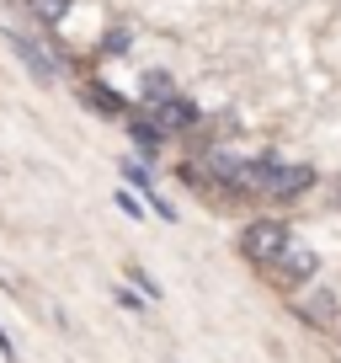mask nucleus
<instances>
[{
	"mask_svg": "<svg viewBox=\"0 0 341 363\" xmlns=\"http://www.w3.org/2000/svg\"><path fill=\"white\" fill-rule=\"evenodd\" d=\"M27 11H33L37 22H64V11H69V0H27Z\"/></svg>",
	"mask_w": 341,
	"mask_h": 363,
	"instance_id": "0eeeda50",
	"label": "nucleus"
},
{
	"mask_svg": "<svg viewBox=\"0 0 341 363\" xmlns=\"http://www.w3.org/2000/svg\"><path fill=\"white\" fill-rule=\"evenodd\" d=\"M245 187H256V193H272V198H299L304 187H315V171L309 166H277V160H256V166H245Z\"/></svg>",
	"mask_w": 341,
	"mask_h": 363,
	"instance_id": "f257e3e1",
	"label": "nucleus"
},
{
	"mask_svg": "<svg viewBox=\"0 0 341 363\" xmlns=\"http://www.w3.org/2000/svg\"><path fill=\"white\" fill-rule=\"evenodd\" d=\"M123 171H128V182H134L139 193H149V177H144V166H123Z\"/></svg>",
	"mask_w": 341,
	"mask_h": 363,
	"instance_id": "9b49d317",
	"label": "nucleus"
},
{
	"mask_svg": "<svg viewBox=\"0 0 341 363\" xmlns=\"http://www.w3.org/2000/svg\"><path fill=\"white\" fill-rule=\"evenodd\" d=\"M128 278H134V284H139V289H144V294H149V299H160V284H155V278H149V272H144V267H128Z\"/></svg>",
	"mask_w": 341,
	"mask_h": 363,
	"instance_id": "1a4fd4ad",
	"label": "nucleus"
},
{
	"mask_svg": "<svg viewBox=\"0 0 341 363\" xmlns=\"http://www.w3.org/2000/svg\"><path fill=\"white\" fill-rule=\"evenodd\" d=\"M91 107H96V113H117V96H112V91H91Z\"/></svg>",
	"mask_w": 341,
	"mask_h": 363,
	"instance_id": "9d476101",
	"label": "nucleus"
},
{
	"mask_svg": "<svg viewBox=\"0 0 341 363\" xmlns=\"http://www.w3.org/2000/svg\"><path fill=\"white\" fill-rule=\"evenodd\" d=\"M299 315H304L309 326H336V299L330 294H309V299H299Z\"/></svg>",
	"mask_w": 341,
	"mask_h": 363,
	"instance_id": "39448f33",
	"label": "nucleus"
},
{
	"mask_svg": "<svg viewBox=\"0 0 341 363\" xmlns=\"http://www.w3.org/2000/svg\"><path fill=\"white\" fill-rule=\"evenodd\" d=\"M155 107V128L166 134V128H192L197 123V107L182 102V96H166V102H149Z\"/></svg>",
	"mask_w": 341,
	"mask_h": 363,
	"instance_id": "20e7f679",
	"label": "nucleus"
},
{
	"mask_svg": "<svg viewBox=\"0 0 341 363\" xmlns=\"http://www.w3.org/2000/svg\"><path fill=\"white\" fill-rule=\"evenodd\" d=\"M16 48H22V59H27V69H33L37 80H54V54H48L43 43H33V38H16Z\"/></svg>",
	"mask_w": 341,
	"mask_h": 363,
	"instance_id": "423d86ee",
	"label": "nucleus"
},
{
	"mask_svg": "<svg viewBox=\"0 0 341 363\" xmlns=\"http://www.w3.org/2000/svg\"><path fill=\"white\" fill-rule=\"evenodd\" d=\"M0 352H6V358H11V337H6V331H0Z\"/></svg>",
	"mask_w": 341,
	"mask_h": 363,
	"instance_id": "f8f14e48",
	"label": "nucleus"
},
{
	"mask_svg": "<svg viewBox=\"0 0 341 363\" xmlns=\"http://www.w3.org/2000/svg\"><path fill=\"white\" fill-rule=\"evenodd\" d=\"M315 272H320V257L304 246V240H288L283 257L267 267V278H272V284H283V289H299V284H309Z\"/></svg>",
	"mask_w": 341,
	"mask_h": 363,
	"instance_id": "f03ea898",
	"label": "nucleus"
},
{
	"mask_svg": "<svg viewBox=\"0 0 341 363\" xmlns=\"http://www.w3.org/2000/svg\"><path fill=\"white\" fill-rule=\"evenodd\" d=\"M134 145H139V155L155 160V150H160V128H155V123H134Z\"/></svg>",
	"mask_w": 341,
	"mask_h": 363,
	"instance_id": "6e6552de",
	"label": "nucleus"
},
{
	"mask_svg": "<svg viewBox=\"0 0 341 363\" xmlns=\"http://www.w3.org/2000/svg\"><path fill=\"white\" fill-rule=\"evenodd\" d=\"M288 225H277V219H256V225L245 230V240H240V246H245V257L250 262H262V267H272L277 257H283V246H288Z\"/></svg>",
	"mask_w": 341,
	"mask_h": 363,
	"instance_id": "7ed1b4c3",
	"label": "nucleus"
}]
</instances>
